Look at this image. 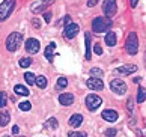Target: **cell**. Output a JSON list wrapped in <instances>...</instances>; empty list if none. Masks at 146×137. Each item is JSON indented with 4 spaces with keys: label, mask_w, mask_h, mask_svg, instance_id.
Returning <instances> with one entry per match:
<instances>
[{
    "label": "cell",
    "mask_w": 146,
    "mask_h": 137,
    "mask_svg": "<svg viewBox=\"0 0 146 137\" xmlns=\"http://www.w3.org/2000/svg\"><path fill=\"white\" fill-rule=\"evenodd\" d=\"M129 3H131V8H136L137 3H139V0H129Z\"/></svg>",
    "instance_id": "obj_37"
},
{
    "label": "cell",
    "mask_w": 146,
    "mask_h": 137,
    "mask_svg": "<svg viewBox=\"0 0 146 137\" xmlns=\"http://www.w3.org/2000/svg\"><path fill=\"white\" fill-rule=\"evenodd\" d=\"M3 137H9V136H3Z\"/></svg>",
    "instance_id": "obj_40"
},
{
    "label": "cell",
    "mask_w": 146,
    "mask_h": 137,
    "mask_svg": "<svg viewBox=\"0 0 146 137\" xmlns=\"http://www.w3.org/2000/svg\"><path fill=\"white\" fill-rule=\"evenodd\" d=\"M30 65H32V59H30V57L20 59V67H21V68H29Z\"/></svg>",
    "instance_id": "obj_25"
},
{
    "label": "cell",
    "mask_w": 146,
    "mask_h": 137,
    "mask_svg": "<svg viewBox=\"0 0 146 137\" xmlns=\"http://www.w3.org/2000/svg\"><path fill=\"white\" fill-rule=\"evenodd\" d=\"M47 83H48V81H47V78L44 77V75H38L36 80H35V84L38 87H41V89H44V87L47 86Z\"/></svg>",
    "instance_id": "obj_21"
},
{
    "label": "cell",
    "mask_w": 146,
    "mask_h": 137,
    "mask_svg": "<svg viewBox=\"0 0 146 137\" xmlns=\"http://www.w3.org/2000/svg\"><path fill=\"white\" fill-rule=\"evenodd\" d=\"M54 2H56V0H42V2H38L36 5H33V6H32V12H33V14L44 12V11H45L48 6H51Z\"/></svg>",
    "instance_id": "obj_10"
},
{
    "label": "cell",
    "mask_w": 146,
    "mask_h": 137,
    "mask_svg": "<svg viewBox=\"0 0 146 137\" xmlns=\"http://www.w3.org/2000/svg\"><path fill=\"white\" fill-rule=\"evenodd\" d=\"M14 92H15L17 95H23V96H27V95L30 94L29 89H27L26 86H23V84H17V86L14 87Z\"/></svg>",
    "instance_id": "obj_18"
},
{
    "label": "cell",
    "mask_w": 146,
    "mask_h": 137,
    "mask_svg": "<svg viewBox=\"0 0 146 137\" xmlns=\"http://www.w3.org/2000/svg\"><path fill=\"white\" fill-rule=\"evenodd\" d=\"M90 75L94 78H101L102 77V71L100 69V68H92L90 69Z\"/></svg>",
    "instance_id": "obj_27"
},
{
    "label": "cell",
    "mask_w": 146,
    "mask_h": 137,
    "mask_svg": "<svg viewBox=\"0 0 146 137\" xmlns=\"http://www.w3.org/2000/svg\"><path fill=\"white\" fill-rule=\"evenodd\" d=\"M14 8H15V0H3L0 3V23L8 20V17L14 12Z\"/></svg>",
    "instance_id": "obj_3"
},
{
    "label": "cell",
    "mask_w": 146,
    "mask_h": 137,
    "mask_svg": "<svg viewBox=\"0 0 146 137\" xmlns=\"http://www.w3.org/2000/svg\"><path fill=\"white\" fill-rule=\"evenodd\" d=\"M44 21L45 23H50L51 21V12L48 11V12H44Z\"/></svg>",
    "instance_id": "obj_35"
},
{
    "label": "cell",
    "mask_w": 146,
    "mask_h": 137,
    "mask_svg": "<svg viewBox=\"0 0 146 137\" xmlns=\"http://www.w3.org/2000/svg\"><path fill=\"white\" fill-rule=\"evenodd\" d=\"M94 51H95V54H98V56H101V54H102V48H101V45H100L98 42H95Z\"/></svg>",
    "instance_id": "obj_31"
},
{
    "label": "cell",
    "mask_w": 146,
    "mask_h": 137,
    "mask_svg": "<svg viewBox=\"0 0 146 137\" xmlns=\"http://www.w3.org/2000/svg\"><path fill=\"white\" fill-rule=\"evenodd\" d=\"M45 127L51 128V130H56V128H57V120H56L54 118H50V119L45 122Z\"/></svg>",
    "instance_id": "obj_26"
},
{
    "label": "cell",
    "mask_w": 146,
    "mask_h": 137,
    "mask_svg": "<svg viewBox=\"0 0 146 137\" xmlns=\"http://www.w3.org/2000/svg\"><path fill=\"white\" fill-rule=\"evenodd\" d=\"M59 102H60L62 106H71L74 102V95L72 94H62L59 96Z\"/></svg>",
    "instance_id": "obj_15"
},
{
    "label": "cell",
    "mask_w": 146,
    "mask_h": 137,
    "mask_svg": "<svg viewBox=\"0 0 146 137\" xmlns=\"http://www.w3.org/2000/svg\"><path fill=\"white\" fill-rule=\"evenodd\" d=\"M8 104V95L5 92H0V108H3Z\"/></svg>",
    "instance_id": "obj_29"
},
{
    "label": "cell",
    "mask_w": 146,
    "mask_h": 137,
    "mask_svg": "<svg viewBox=\"0 0 146 137\" xmlns=\"http://www.w3.org/2000/svg\"><path fill=\"white\" fill-rule=\"evenodd\" d=\"M18 107H20V110H23V112H29L32 108V104L29 101H23V102L18 104Z\"/></svg>",
    "instance_id": "obj_28"
},
{
    "label": "cell",
    "mask_w": 146,
    "mask_h": 137,
    "mask_svg": "<svg viewBox=\"0 0 146 137\" xmlns=\"http://www.w3.org/2000/svg\"><path fill=\"white\" fill-rule=\"evenodd\" d=\"M78 32H80V27H78V24H75V23H69V24L65 26L63 36L66 38V39H72V38L77 36Z\"/></svg>",
    "instance_id": "obj_8"
},
{
    "label": "cell",
    "mask_w": 146,
    "mask_h": 137,
    "mask_svg": "<svg viewBox=\"0 0 146 137\" xmlns=\"http://www.w3.org/2000/svg\"><path fill=\"white\" fill-rule=\"evenodd\" d=\"M102 104V100L98 96V95H95V94H90V95H88L86 96V107L89 108L90 112H94V110H96Z\"/></svg>",
    "instance_id": "obj_5"
},
{
    "label": "cell",
    "mask_w": 146,
    "mask_h": 137,
    "mask_svg": "<svg viewBox=\"0 0 146 137\" xmlns=\"http://www.w3.org/2000/svg\"><path fill=\"white\" fill-rule=\"evenodd\" d=\"M110 89L115 92V94H117V95H123L127 92V84H125L123 80L115 78V80H111V83H110Z\"/></svg>",
    "instance_id": "obj_6"
},
{
    "label": "cell",
    "mask_w": 146,
    "mask_h": 137,
    "mask_svg": "<svg viewBox=\"0 0 146 137\" xmlns=\"http://www.w3.org/2000/svg\"><path fill=\"white\" fill-rule=\"evenodd\" d=\"M56 86H57V89H65V87L68 86V80L65 78V77H59Z\"/></svg>",
    "instance_id": "obj_24"
},
{
    "label": "cell",
    "mask_w": 146,
    "mask_h": 137,
    "mask_svg": "<svg viewBox=\"0 0 146 137\" xmlns=\"http://www.w3.org/2000/svg\"><path fill=\"white\" fill-rule=\"evenodd\" d=\"M33 26H35V27H39V21H38L36 18L33 20Z\"/></svg>",
    "instance_id": "obj_39"
},
{
    "label": "cell",
    "mask_w": 146,
    "mask_h": 137,
    "mask_svg": "<svg viewBox=\"0 0 146 137\" xmlns=\"http://www.w3.org/2000/svg\"><path fill=\"white\" fill-rule=\"evenodd\" d=\"M106 136L107 137H115L116 136V130L115 128H109V130L106 131Z\"/></svg>",
    "instance_id": "obj_32"
},
{
    "label": "cell",
    "mask_w": 146,
    "mask_h": 137,
    "mask_svg": "<svg viewBox=\"0 0 146 137\" xmlns=\"http://www.w3.org/2000/svg\"><path fill=\"white\" fill-rule=\"evenodd\" d=\"M116 11H117L116 0H104V3H102V12H104L107 17H111V15H115Z\"/></svg>",
    "instance_id": "obj_7"
},
{
    "label": "cell",
    "mask_w": 146,
    "mask_h": 137,
    "mask_svg": "<svg viewBox=\"0 0 146 137\" xmlns=\"http://www.w3.org/2000/svg\"><path fill=\"white\" fill-rule=\"evenodd\" d=\"M125 50H127L128 54H131V56L137 54V51H139V39H137V35L134 33V32H131V33L127 36Z\"/></svg>",
    "instance_id": "obj_4"
},
{
    "label": "cell",
    "mask_w": 146,
    "mask_h": 137,
    "mask_svg": "<svg viewBox=\"0 0 146 137\" xmlns=\"http://www.w3.org/2000/svg\"><path fill=\"white\" fill-rule=\"evenodd\" d=\"M11 120V114L8 112H2L0 113V127H6Z\"/></svg>",
    "instance_id": "obj_19"
},
{
    "label": "cell",
    "mask_w": 146,
    "mask_h": 137,
    "mask_svg": "<svg viewBox=\"0 0 146 137\" xmlns=\"http://www.w3.org/2000/svg\"><path fill=\"white\" fill-rule=\"evenodd\" d=\"M136 71H137V67H136V65H123V67L116 68V72H119V74H125V75H129L131 72H136Z\"/></svg>",
    "instance_id": "obj_13"
},
{
    "label": "cell",
    "mask_w": 146,
    "mask_h": 137,
    "mask_svg": "<svg viewBox=\"0 0 146 137\" xmlns=\"http://www.w3.org/2000/svg\"><path fill=\"white\" fill-rule=\"evenodd\" d=\"M18 131H20V128H18V125H15V127L12 128V133H14V134H18Z\"/></svg>",
    "instance_id": "obj_38"
},
{
    "label": "cell",
    "mask_w": 146,
    "mask_h": 137,
    "mask_svg": "<svg viewBox=\"0 0 146 137\" xmlns=\"http://www.w3.org/2000/svg\"><path fill=\"white\" fill-rule=\"evenodd\" d=\"M69 23H72V21H71V17H69V15H65V17H63V20H60V21H59V24H60V26H66V24H69Z\"/></svg>",
    "instance_id": "obj_30"
},
{
    "label": "cell",
    "mask_w": 146,
    "mask_h": 137,
    "mask_svg": "<svg viewBox=\"0 0 146 137\" xmlns=\"http://www.w3.org/2000/svg\"><path fill=\"white\" fill-rule=\"evenodd\" d=\"M119 118V114L116 110H111V108H109V110H104L102 112V119L107 120V122H116Z\"/></svg>",
    "instance_id": "obj_12"
},
{
    "label": "cell",
    "mask_w": 146,
    "mask_h": 137,
    "mask_svg": "<svg viewBox=\"0 0 146 137\" xmlns=\"http://www.w3.org/2000/svg\"><path fill=\"white\" fill-rule=\"evenodd\" d=\"M111 20L109 17H96L92 21V29L96 33H102V32H107L111 27Z\"/></svg>",
    "instance_id": "obj_1"
},
{
    "label": "cell",
    "mask_w": 146,
    "mask_h": 137,
    "mask_svg": "<svg viewBox=\"0 0 146 137\" xmlns=\"http://www.w3.org/2000/svg\"><path fill=\"white\" fill-rule=\"evenodd\" d=\"M68 137H88V136H86V133H74L72 131V133H69Z\"/></svg>",
    "instance_id": "obj_34"
},
{
    "label": "cell",
    "mask_w": 146,
    "mask_h": 137,
    "mask_svg": "<svg viewBox=\"0 0 146 137\" xmlns=\"http://www.w3.org/2000/svg\"><path fill=\"white\" fill-rule=\"evenodd\" d=\"M82 122H83V114H80V113H75V114H72L71 119H69V125H71L72 128H77V127H80V125H82Z\"/></svg>",
    "instance_id": "obj_14"
},
{
    "label": "cell",
    "mask_w": 146,
    "mask_h": 137,
    "mask_svg": "<svg viewBox=\"0 0 146 137\" xmlns=\"http://www.w3.org/2000/svg\"><path fill=\"white\" fill-rule=\"evenodd\" d=\"M86 84H88V87L90 90H102V89H104V83H102L101 78L90 77L88 81H86Z\"/></svg>",
    "instance_id": "obj_11"
},
{
    "label": "cell",
    "mask_w": 146,
    "mask_h": 137,
    "mask_svg": "<svg viewBox=\"0 0 146 137\" xmlns=\"http://www.w3.org/2000/svg\"><path fill=\"white\" fill-rule=\"evenodd\" d=\"M127 108H128V112H133V108H134V104H133L131 98H128V100H127Z\"/></svg>",
    "instance_id": "obj_33"
},
{
    "label": "cell",
    "mask_w": 146,
    "mask_h": 137,
    "mask_svg": "<svg viewBox=\"0 0 146 137\" xmlns=\"http://www.w3.org/2000/svg\"><path fill=\"white\" fill-rule=\"evenodd\" d=\"M146 100V89L139 87V95H137V102H145Z\"/></svg>",
    "instance_id": "obj_22"
},
{
    "label": "cell",
    "mask_w": 146,
    "mask_h": 137,
    "mask_svg": "<svg viewBox=\"0 0 146 137\" xmlns=\"http://www.w3.org/2000/svg\"><path fill=\"white\" fill-rule=\"evenodd\" d=\"M104 41H106V44L109 47H115L116 45V33H115V32H107Z\"/></svg>",
    "instance_id": "obj_17"
},
{
    "label": "cell",
    "mask_w": 146,
    "mask_h": 137,
    "mask_svg": "<svg viewBox=\"0 0 146 137\" xmlns=\"http://www.w3.org/2000/svg\"><path fill=\"white\" fill-rule=\"evenodd\" d=\"M26 50H27V53L30 54H36L38 51H39V48H41V44L38 39H35V38H29L27 41H26Z\"/></svg>",
    "instance_id": "obj_9"
},
{
    "label": "cell",
    "mask_w": 146,
    "mask_h": 137,
    "mask_svg": "<svg viewBox=\"0 0 146 137\" xmlns=\"http://www.w3.org/2000/svg\"><path fill=\"white\" fill-rule=\"evenodd\" d=\"M98 2H100V0H89V2H88V6L92 8V6H95V5L98 3Z\"/></svg>",
    "instance_id": "obj_36"
},
{
    "label": "cell",
    "mask_w": 146,
    "mask_h": 137,
    "mask_svg": "<svg viewBox=\"0 0 146 137\" xmlns=\"http://www.w3.org/2000/svg\"><path fill=\"white\" fill-rule=\"evenodd\" d=\"M23 44V35L18 32H12L6 38V50L8 51H17Z\"/></svg>",
    "instance_id": "obj_2"
},
{
    "label": "cell",
    "mask_w": 146,
    "mask_h": 137,
    "mask_svg": "<svg viewBox=\"0 0 146 137\" xmlns=\"http://www.w3.org/2000/svg\"><path fill=\"white\" fill-rule=\"evenodd\" d=\"M84 39H86V59L90 60L92 54H90V35L84 33Z\"/></svg>",
    "instance_id": "obj_20"
},
{
    "label": "cell",
    "mask_w": 146,
    "mask_h": 137,
    "mask_svg": "<svg viewBox=\"0 0 146 137\" xmlns=\"http://www.w3.org/2000/svg\"><path fill=\"white\" fill-rule=\"evenodd\" d=\"M54 48H56V42H50L45 48L44 54H45V59L48 62H53V51H54Z\"/></svg>",
    "instance_id": "obj_16"
},
{
    "label": "cell",
    "mask_w": 146,
    "mask_h": 137,
    "mask_svg": "<svg viewBox=\"0 0 146 137\" xmlns=\"http://www.w3.org/2000/svg\"><path fill=\"white\" fill-rule=\"evenodd\" d=\"M24 78H26V83H27V84H35V80H36L35 74L26 72V74H24Z\"/></svg>",
    "instance_id": "obj_23"
}]
</instances>
